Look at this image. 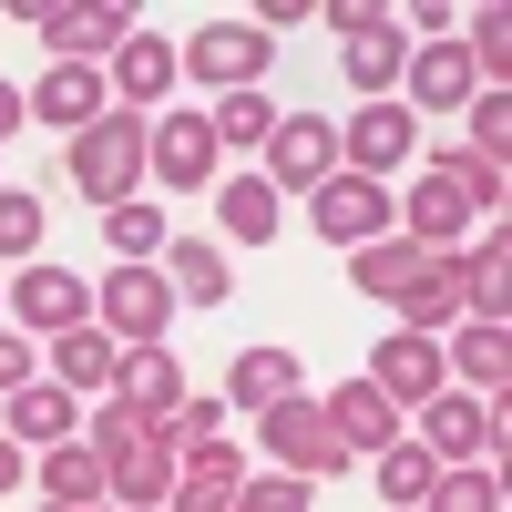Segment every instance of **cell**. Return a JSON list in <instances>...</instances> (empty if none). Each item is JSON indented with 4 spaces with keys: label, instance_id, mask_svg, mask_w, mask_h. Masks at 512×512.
I'll list each match as a JSON object with an SVG mask.
<instances>
[{
    "label": "cell",
    "instance_id": "1",
    "mask_svg": "<svg viewBox=\"0 0 512 512\" xmlns=\"http://www.w3.org/2000/svg\"><path fill=\"white\" fill-rule=\"evenodd\" d=\"M359 287L369 297H390L400 318H451L461 308V287H451V256H431V246H410V236H379V246H359Z\"/></svg>",
    "mask_w": 512,
    "mask_h": 512
},
{
    "label": "cell",
    "instance_id": "2",
    "mask_svg": "<svg viewBox=\"0 0 512 512\" xmlns=\"http://www.w3.org/2000/svg\"><path fill=\"white\" fill-rule=\"evenodd\" d=\"M72 185L103 195V205H134V175H144V113H103L93 134H72Z\"/></svg>",
    "mask_w": 512,
    "mask_h": 512
},
{
    "label": "cell",
    "instance_id": "3",
    "mask_svg": "<svg viewBox=\"0 0 512 512\" xmlns=\"http://www.w3.org/2000/svg\"><path fill=\"white\" fill-rule=\"evenodd\" d=\"M267 52H277V31H256V21H205L195 41H185V72L195 82H216V93H256V72H267Z\"/></svg>",
    "mask_w": 512,
    "mask_h": 512
},
{
    "label": "cell",
    "instance_id": "4",
    "mask_svg": "<svg viewBox=\"0 0 512 512\" xmlns=\"http://www.w3.org/2000/svg\"><path fill=\"white\" fill-rule=\"evenodd\" d=\"M338 175V123H318V113H277V134H267V185L287 195H318Z\"/></svg>",
    "mask_w": 512,
    "mask_h": 512
},
{
    "label": "cell",
    "instance_id": "5",
    "mask_svg": "<svg viewBox=\"0 0 512 512\" xmlns=\"http://www.w3.org/2000/svg\"><path fill=\"white\" fill-rule=\"evenodd\" d=\"M267 441H277V461H287L297 482H308V472H318V482L349 472V451H338V431H328L318 400H277V410H267Z\"/></svg>",
    "mask_w": 512,
    "mask_h": 512
},
{
    "label": "cell",
    "instance_id": "6",
    "mask_svg": "<svg viewBox=\"0 0 512 512\" xmlns=\"http://www.w3.org/2000/svg\"><path fill=\"white\" fill-rule=\"evenodd\" d=\"M308 216H318V236H338V246H379V236H390V216H400V205L379 195L369 175H328V185L308 195Z\"/></svg>",
    "mask_w": 512,
    "mask_h": 512
},
{
    "label": "cell",
    "instance_id": "7",
    "mask_svg": "<svg viewBox=\"0 0 512 512\" xmlns=\"http://www.w3.org/2000/svg\"><path fill=\"white\" fill-rule=\"evenodd\" d=\"M103 318H113V349H154L164 318H175V287L154 267H123V277H103Z\"/></svg>",
    "mask_w": 512,
    "mask_h": 512
},
{
    "label": "cell",
    "instance_id": "8",
    "mask_svg": "<svg viewBox=\"0 0 512 512\" xmlns=\"http://www.w3.org/2000/svg\"><path fill=\"white\" fill-rule=\"evenodd\" d=\"M21 113H41L62 144L93 134V123H103V72H93V62H52V72H41V93H31Z\"/></svg>",
    "mask_w": 512,
    "mask_h": 512
},
{
    "label": "cell",
    "instance_id": "9",
    "mask_svg": "<svg viewBox=\"0 0 512 512\" xmlns=\"http://www.w3.org/2000/svg\"><path fill=\"white\" fill-rule=\"evenodd\" d=\"M369 390L390 400V410H420V400H441V349H431L420 328H400L390 349L369 359Z\"/></svg>",
    "mask_w": 512,
    "mask_h": 512
},
{
    "label": "cell",
    "instance_id": "10",
    "mask_svg": "<svg viewBox=\"0 0 512 512\" xmlns=\"http://www.w3.org/2000/svg\"><path fill=\"white\" fill-rule=\"evenodd\" d=\"M410 144H420V123L400 113V103H379V113H359L349 123V134H338V154H349V175H400V164H410Z\"/></svg>",
    "mask_w": 512,
    "mask_h": 512
},
{
    "label": "cell",
    "instance_id": "11",
    "mask_svg": "<svg viewBox=\"0 0 512 512\" xmlns=\"http://www.w3.org/2000/svg\"><path fill=\"white\" fill-rule=\"evenodd\" d=\"M144 154H154V175H175V185L216 175V134H205V113H154L144 123Z\"/></svg>",
    "mask_w": 512,
    "mask_h": 512
},
{
    "label": "cell",
    "instance_id": "12",
    "mask_svg": "<svg viewBox=\"0 0 512 512\" xmlns=\"http://www.w3.org/2000/svg\"><path fill=\"white\" fill-rule=\"evenodd\" d=\"M461 226H472V195H461V175H451V164H431V175H420L410 185V246H451Z\"/></svg>",
    "mask_w": 512,
    "mask_h": 512
},
{
    "label": "cell",
    "instance_id": "13",
    "mask_svg": "<svg viewBox=\"0 0 512 512\" xmlns=\"http://www.w3.org/2000/svg\"><path fill=\"white\" fill-rule=\"evenodd\" d=\"M31 31L52 41L62 62H93V52H123V41H134V11H31Z\"/></svg>",
    "mask_w": 512,
    "mask_h": 512
},
{
    "label": "cell",
    "instance_id": "14",
    "mask_svg": "<svg viewBox=\"0 0 512 512\" xmlns=\"http://www.w3.org/2000/svg\"><path fill=\"white\" fill-rule=\"evenodd\" d=\"M11 308L31 318V328H82V318H93V287H82V277H62V267H31V277H11Z\"/></svg>",
    "mask_w": 512,
    "mask_h": 512
},
{
    "label": "cell",
    "instance_id": "15",
    "mask_svg": "<svg viewBox=\"0 0 512 512\" xmlns=\"http://www.w3.org/2000/svg\"><path fill=\"white\" fill-rule=\"evenodd\" d=\"M431 410V461H472L502 441V400H420Z\"/></svg>",
    "mask_w": 512,
    "mask_h": 512
},
{
    "label": "cell",
    "instance_id": "16",
    "mask_svg": "<svg viewBox=\"0 0 512 512\" xmlns=\"http://www.w3.org/2000/svg\"><path fill=\"white\" fill-rule=\"evenodd\" d=\"M328 431H338V451H349V461H359V451H379V441H400V410H390V400H379V390H369V379H349V390H338V400H328Z\"/></svg>",
    "mask_w": 512,
    "mask_h": 512
},
{
    "label": "cell",
    "instance_id": "17",
    "mask_svg": "<svg viewBox=\"0 0 512 512\" xmlns=\"http://www.w3.org/2000/svg\"><path fill=\"white\" fill-rule=\"evenodd\" d=\"M175 41H154V31H134V41H123V52H113V82H123V103H164V93H175Z\"/></svg>",
    "mask_w": 512,
    "mask_h": 512
},
{
    "label": "cell",
    "instance_id": "18",
    "mask_svg": "<svg viewBox=\"0 0 512 512\" xmlns=\"http://www.w3.org/2000/svg\"><path fill=\"white\" fill-rule=\"evenodd\" d=\"M52 369H62V390H103V379H123V349L82 318V328H62L52 338Z\"/></svg>",
    "mask_w": 512,
    "mask_h": 512
},
{
    "label": "cell",
    "instance_id": "19",
    "mask_svg": "<svg viewBox=\"0 0 512 512\" xmlns=\"http://www.w3.org/2000/svg\"><path fill=\"white\" fill-rule=\"evenodd\" d=\"M216 226H226L236 246H267V236H277V185H267V175H236V185L216 195Z\"/></svg>",
    "mask_w": 512,
    "mask_h": 512
},
{
    "label": "cell",
    "instance_id": "20",
    "mask_svg": "<svg viewBox=\"0 0 512 512\" xmlns=\"http://www.w3.org/2000/svg\"><path fill=\"white\" fill-rule=\"evenodd\" d=\"M226 400H236V410H277V400H297V359H287V349H246L236 379H226Z\"/></svg>",
    "mask_w": 512,
    "mask_h": 512
},
{
    "label": "cell",
    "instance_id": "21",
    "mask_svg": "<svg viewBox=\"0 0 512 512\" xmlns=\"http://www.w3.org/2000/svg\"><path fill=\"white\" fill-rule=\"evenodd\" d=\"M410 103H472V52L461 41H431L410 62Z\"/></svg>",
    "mask_w": 512,
    "mask_h": 512
},
{
    "label": "cell",
    "instance_id": "22",
    "mask_svg": "<svg viewBox=\"0 0 512 512\" xmlns=\"http://www.w3.org/2000/svg\"><path fill=\"white\" fill-rule=\"evenodd\" d=\"M175 390H185V379H175V359H164V338H154V349H123V410H175Z\"/></svg>",
    "mask_w": 512,
    "mask_h": 512
},
{
    "label": "cell",
    "instance_id": "23",
    "mask_svg": "<svg viewBox=\"0 0 512 512\" xmlns=\"http://www.w3.org/2000/svg\"><path fill=\"white\" fill-rule=\"evenodd\" d=\"M164 267H175V297H195V308H216V297L236 287L226 277V246H164Z\"/></svg>",
    "mask_w": 512,
    "mask_h": 512
},
{
    "label": "cell",
    "instance_id": "24",
    "mask_svg": "<svg viewBox=\"0 0 512 512\" xmlns=\"http://www.w3.org/2000/svg\"><path fill=\"white\" fill-rule=\"evenodd\" d=\"M205 134H216V144H267V134H277V103H267V93H216Z\"/></svg>",
    "mask_w": 512,
    "mask_h": 512
},
{
    "label": "cell",
    "instance_id": "25",
    "mask_svg": "<svg viewBox=\"0 0 512 512\" xmlns=\"http://www.w3.org/2000/svg\"><path fill=\"white\" fill-rule=\"evenodd\" d=\"M451 369L472 379L482 400H502V379H512V349H502V328H482V318H472V328H461V359H451Z\"/></svg>",
    "mask_w": 512,
    "mask_h": 512
},
{
    "label": "cell",
    "instance_id": "26",
    "mask_svg": "<svg viewBox=\"0 0 512 512\" xmlns=\"http://www.w3.org/2000/svg\"><path fill=\"white\" fill-rule=\"evenodd\" d=\"M103 236H113V256H123V267H144V256H164V205H113V216H103Z\"/></svg>",
    "mask_w": 512,
    "mask_h": 512
},
{
    "label": "cell",
    "instance_id": "27",
    "mask_svg": "<svg viewBox=\"0 0 512 512\" xmlns=\"http://www.w3.org/2000/svg\"><path fill=\"white\" fill-rule=\"evenodd\" d=\"M431 482H441V461H431V451H410V441H400V451H379V492H390V502H431Z\"/></svg>",
    "mask_w": 512,
    "mask_h": 512
},
{
    "label": "cell",
    "instance_id": "28",
    "mask_svg": "<svg viewBox=\"0 0 512 512\" xmlns=\"http://www.w3.org/2000/svg\"><path fill=\"white\" fill-rule=\"evenodd\" d=\"M349 82H359V93H379V82H400V31H390V21L349 41Z\"/></svg>",
    "mask_w": 512,
    "mask_h": 512
},
{
    "label": "cell",
    "instance_id": "29",
    "mask_svg": "<svg viewBox=\"0 0 512 512\" xmlns=\"http://www.w3.org/2000/svg\"><path fill=\"white\" fill-rule=\"evenodd\" d=\"M11 431H21V441L72 431V390H11Z\"/></svg>",
    "mask_w": 512,
    "mask_h": 512
},
{
    "label": "cell",
    "instance_id": "30",
    "mask_svg": "<svg viewBox=\"0 0 512 512\" xmlns=\"http://www.w3.org/2000/svg\"><path fill=\"white\" fill-rule=\"evenodd\" d=\"M431 512H502V482L492 472H441L431 482Z\"/></svg>",
    "mask_w": 512,
    "mask_h": 512
},
{
    "label": "cell",
    "instance_id": "31",
    "mask_svg": "<svg viewBox=\"0 0 512 512\" xmlns=\"http://www.w3.org/2000/svg\"><path fill=\"white\" fill-rule=\"evenodd\" d=\"M502 154H512V103L482 93V103H472V164H502Z\"/></svg>",
    "mask_w": 512,
    "mask_h": 512
},
{
    "label": "cell",
    "instance_id": "32",
    "mask_svg": "<svg viewBox=\"0 0 512 512\" xmlns=\"http://www.w3.org/2000/svg\"><path fill=\"white\" fill-rule=\"evenodd\" d=\"M41 482H52V502L72 512L82 492H93V482H103V451H52V472H41Z\"/></svg>",
    "mask_w": 512,
    "mask_h": 512
},
{
    "label": "cell",
    "instance_id": "33",
    "mask_svg": "<svg viewBox=\"0 0 512 512\" xmlns=\"http://www.w3.org/2000/svg\"><path fill=\"white\" fill-rule=\"evenodd\" d=\"M41 246V195H0V256H31Z\"/></svg>",
    "mask_w": 512,
    "mask_h": 512
},
{
    "label": "cell",
    "instance_id": "34",
    "mask_svg": "<svg viewBox=\"0 0 512 512\" xmlns=\"http://www.w3.org/2000/svg\"><path fill=\"white\" fill-rule=\"evenodd\" d=\"M461 52H472V72H502V62H512V21H502V11H482Z\"/></svg>",
    "mask_w": 512,
    "mask_h": 512
},
{
    "label": "cell",
    "instance_id": "35",
    "mask_svg": "<svg viewBox=\"0 0 512 512\" xmlns=\"http://www.w3.org/2000/svg\"><path fill=\"white\" fill-rule=\"evenodd\" d=\"M236 512H308V482H246Z\"/></svg>",
    "mask_w": 512,
    "mask_h": 512
},
{
    "label": "cell",
    "instance_id": "36",
    "mask_svg": "<svg viewBox=\"0 0 512 512\" xmlns=\"http://www.w3.org/2000/svg\"><path fill=\"white\" fill-rule=\"evenodd\" d=\"M216 431H226V410H216V400H195V410H175V441H195V451H216Z\"/></svg>",
    "mask_w": 512,
    "mask_h": 512
},
{
    "label": "cell",
    "instance_id": "37",
    "mask_svg": "<svg viewBox=\"0 0 512 512\" xmlns=\"http://www.w3.org/2000/svg\"><path fill=\"white\" fill-rule=\"evenodd\" d=\"M0 390H31V349H21L11 328H0Z\"/></svg>",
    "mask_w": 512,
    "mask_h": 512
},
{
    "label": "cell",
    "instance_id": "38",
    "mask_svg": "<svg viewBox=\"0 0 512 512\" xmlns=\"http://www.w3.org/2000/svg\"><path fill=\"white\" fill-rule=\"evenodd\" d=\"M11 123H21V93H11V82H0V134H11Z\"/></svg>",
    "mask_w": 512,
    "mask_h": 512
},
{
    "label": "cell",
    "instance_id": "39",
    "mask_svg": "<svg viewBox=\"0 0 512 512\" xmlns=\"http://www.w3.org/2000/svg\"><path fill=\"white\" fill-rule=\"evenodd\" d=\"M11 482H21V451H11V441H0V492H11Z\"/></svg>",
    "mask_w": 512,
    "mask_h": 512
},
{
    "label": "cell",
    "instance_id": "40",
    "mask_svg": "<svg viewBox=\"0 0 512 512\" xmlns=\"http://www.w3.org/2000/svg\"><path fill=\"white\" fill-rule=\"evenodd\" d=\"M52 512H62V502H52Z\"/></svg>",
    "mask_w": 512,
    "mask_h": 512
}]
</instances>
